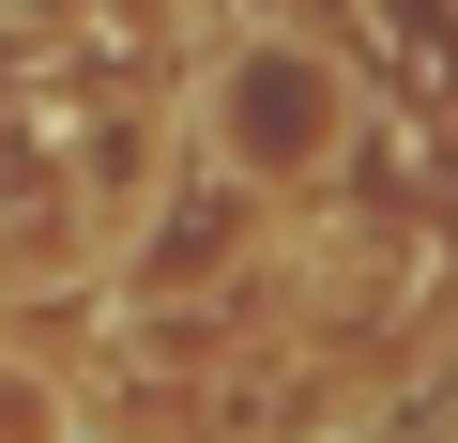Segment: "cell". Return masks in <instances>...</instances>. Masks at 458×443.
Masks as SVG:
<instances>
[{
  "mask_svg": "<svg viewBox=\"0 0 458 443\" xmlns=\"http://www.w3.org/2000/svg\"><path fill=\"white\" fill-rule=\"evenodd\" d=\"M199 138L245 168V183H306V168H336V138H352V77L306 47V31H245L214 62V92H199Z\"/></svg>",
  "mask_w": 458,
  "mask_h": 443,
  "instance_id": "6da1fadb",
  "label": "cell"
},
{
  "mask_svg": "<svg viewBox=\"0 0 458 443\" xmlns=\"http://www.w3.org/2000/svg\"><path fill=\"white\" fill-rule=\"evenodd\" d=\"M0 443H62V397H47L31 367H0Z\"/></svg>",
  "mask_w": 458,
  "mask_h": 443,
  "instance_id": "7a4b0ae2",
  "label": "cell"
}]
</instances>
